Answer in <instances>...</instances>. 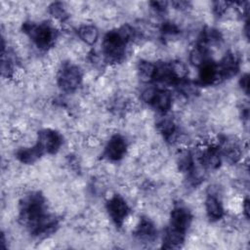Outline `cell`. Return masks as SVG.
I'll return each mask as SVG.
<instances>
[{"mask_svg": "<svg viewBox=\"0 0 250 250\" xmlns=\"http://www.w3.org/2000/svg\"><path fill=\"white\" fill-rule=\"evenodd\" d=\"M23 34L30 39L39 49L46 51L53 47L57 39V30L54 25L47 22L36 23L26 21L21 26Z\"/></svg>", "mask_w": 250, "mask_h": 250, "instance_id": "6da1fadb", "label": "cell"}, {"mask_svg": "<svg viewBox=\"0 0 250 250\" xmlns=\"http://www.w3.org/2000/svg\"><path fill=\"white\" fill-rule=\"evenodd\" d=\"M82 81V71L76 64L64 62L60 67L57 75V84L62 91L72 93L81 86Z\"/></svg>", "mask_w": 250, "mask_h": 250, "instance_id": "7a4b0ae2", "label": "cell"}, {"mask_svg": "<svg viewBox=\"0 0 250 250\" xmlns=\"http://www.w3.org/2000/svg\"><path fill=\"white\" fill-rule=\"evenodd\" d=\"M105 208L108 217L116 227L123 226L126 219H128L130 207L122 195H111L105 204Z\"/></svg>", "mask_w": 250, "mask_h": 250, "instance_id": "3957f363", "label": "cell"}, {"mask_svg": "<svg viewBox=\"0 0 250 250\" xmlns=\"http://www.w3.org/2000/svg\"><path fill=\"white\" fill-rule=\"evenodd\" d=\"M62 135L54 129H43L37 133L36 144L43 152L54 154L60 150L62 146Z\"/></svg>", "mask_w": 250, "mask_h": 250, "instance_id": "277c9868", "label": "cell"}, {"mask_svg": "<svg viewBox=\"0 0 250 250\" xmlns=\"http://www.w3.org/2000/svg\"><path fill=\"white\" fill-rule=\"evenodd\" d=\"M127 150L128 144L126 139L120 134H115L107 141L104 149V156L108 161H119L126 155Z\"/></svg>", "mask_w": 250, "mask_h": 250, "instance_id": "5b68a950", "label": "cell"}, {"mask_svg": "<svg viewBox=\"0 0 250 250\" xmlns=\"http://www.w3.org/2000/svg\"><path fill=\"white\" fill-rule=\"evenodd\" d=\"M192 214L184 205H176L172 208L169 215V228L186 232L191 226Z\"/></svg>", "mask_w": 250, "mask_h": 250, "instance_id": "8992f818", "label": "cell"}, {"mask_svg": "<svg viewBox=\"0 0 250 250\" xmlns=\"http://www.w3.org/2000/svg\"><path fill=\"white\" fill-rule=\"evenodd\" d=\"M220 80H227L236 75L240 68V58L233 52H227L217 63Z\"/></svg>", "mask_w": 250, "mask_h": 250, "instance_id": "52a82bcc", "label": "cell"}, {"mask_svg": "<svg viewBox=\"0 0 250 250\" xmlns=\"http://www.w3.org/2000/svg\"><path fill=\"white\" fill-rule=\"evenodd\" d=\"M204 210L206 216L212 222H216L223 219L225 215V208L219 193L207 192L204 201Z\"/></svg>", "mask_w": 250, "mask_h": 250, "instance_id": "ba28073f", "label": "cell"}, {"mask_svg": "<svg viewBox=\"0 0 250 250\" xmlns=\"http://www.w3.org/2000/svg\"><path fill=\"white\" fill-rule=\"evenodd\" d=\"M134 234L139 241L152 242L157 236L154 223L147 217H141L136 224Z\"/></svg>", "mask_w": 250, "mask_h": 250, "instance_id": "9c48e42d", "label": "cell"}, {"mask_svg": "<svg viewBox=\"0 0 250 250\" xmlns=\"http://www.w3.org/2000/svg\"><path fill=\"white\" fill-rule=\"evenodd\" d=\"M150 105L161 114H166L173 106V96L166 88L157 87Z\"/></svg>", "mask_w": 250, "mask_h": 250, "instance_id": "30bf717a", "label": "cell"}, {"mask_svg": "<svg viewBox=\"0 0 250 250\" xmlns=\"http://www.w3.org/2000/svg\"><path fill=\"white\" fill-rule=\"evenodd\" d=\"M77 35L85 45H93L98 41L99 29L93 23H81L77 28Z\"/></svg>", "mask_w": 250, "mask_h": 250, "instance_id": "8fae6325", "label": "cell"}, {"mask_svg": "<svg viewBox=\"0 0 250 250\" xmlns=\"http://www.w3.org/2000/svg\"><path fill=\"white\" fill-rule=\"evenodd\" d=\"M155 68H156V63L152 62L150 60L143 59L137 64V68H136L137 76L141 81L145 83L153 81Z\"/></svg>", "mask_w": 250, "mask_h": 250, "instance_id": "7c38bea8", "label": "cell"}, {"mask_svg": "<svg viewBox=\"0 0 250 250\" xmlns=\"http://www.w3.org/2000/svg\"><path fill=\"white\" fill-rule=\"evenodd\" d=\"M48 13L51 15L52 18H54L56 21H61L62 23L68 19L67 7L61 2H55L49 5Z\"/></svg>", "mask_w": 250, "mask_h": 250, "instance_id": "4fadbf2b", "label": "cell"}, {"mask_svg": "<svg viewBox=\"0 0 250 250\" xmlns=\"http://www.w3.org/2000/svg\"><path fill=\"white\" fill-rule=\"evenodd\" d=\"M239 85L242 89V91L247 95L248 94V88H249V78H248V74L245 73L240 77L239 80Z\"/></svg>", "mask_w": 250, "mask_h": 250, "instance_id": "5bb4252c", "label": "cell"}]
</instances>
